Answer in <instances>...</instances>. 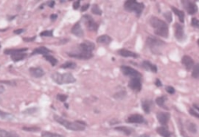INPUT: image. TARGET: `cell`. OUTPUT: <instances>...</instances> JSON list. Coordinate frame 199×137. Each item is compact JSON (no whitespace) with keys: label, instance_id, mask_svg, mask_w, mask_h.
I'll list each match as a JSON object with an SVG mask.
<instances>
[{"label":"cell","instance_id":"cell-1","mask_svg":"<svg viewBox=\"0 0 199 137\" xmlns=\"http://www.w3.org/2000/svg\"><path fill=\"white\" fill-rule=\"evenodd\" d=\"M149 22L154 28L156 34L162 38H167L169 36V27L167 23L156 16H152Z\"/></svg>","mask_w":199,"mask_h":137},{"label":"cell","instance_id":"cell-2","mask_svg":"<svg viewBox=\"0 0 199 137\" xmlns=\"http://www.w3.org/2000/svg\"><path fill=\"white\" fill-rule=\"evenodd\" d=\"M54 118L58 123L62 125L67 129H70L72 131H83L86 129V125H82L81 122H72L67 121L65 118L58 116V115H54Z\"/></svg>","mask_w":199,"mask_h":137},{"label":"cell","instance_id":"cell-3","mask_svg":"<svg viewBox=\"0 0 199 137\" xmlns=\"http://www.w3.org/2000/svg\"><path fill=\"white\" fill-rule=\"evenodd\" d=\"M51 78L54 83L59 85L67 84V83H73L76 82V79L71 73H55L51 75Z\"/></svg>","mask_w":199,"mask_h":137},{"label":"cell","instance_id":"cell-4","mask_svg":"<svg viewBox=\"0 0 199 137\" xmlns=\"http://www.w3.org/2000/svg\"><path fill=\"white\" fill-rule=\"evenodd\" d=\"M124 7L127 11L135 12L137 16H140L142 10H144V4L142 2H136L133 0L126 1L124 4Z\"/></svg>","mask_w":199,"mask_h":137},{"label":"cell","instance_id":"cell-5","mask_svg":"<svg viewBox=\"0 0 199 137\" xmlns=\"http://www.w3.org/2000/svg\"><path fill=\"white\" fill-rule=\"evenodd\" d=\"M146 44L153 53H155V54H159L160 53L159 51H160L161 48H162L165 45L166 43L164 42H162V40H159V39L150 36V37L147 38Z\"/></svg>","mask_w":199,"mask_h":137},{"label":"cell","instance_id":"cell-6","mask_svg":"<svg viewBox=\"0 0 199 137\" xmlns=\"http://www.w3.org/2000/svg\"><path fill=\"white\" fill-rule=\"evenodd\" d=\"M121 70L122 73L126 77H130L132 78H140L142 77V75L139 72L134 69L133 68L127 65H122L121 66Z\"/></svg>","mask_w":199,"mask_h":137},{"label":"cell","instance_id":"cell-7","mask_svg":"<svg viewBox=\"0 0 199 137\" xmlns=\"http://www.w3.org/2000/svg\"><path fill=\"white\" fill-rule=\"evenodd\" d=\"M83 19L84 20L85 24H86V27L89 30H93V31L97 30V29H98V24L93 20L92 16H89V15H84L83 16Z\"/></svg>","mask_w":199,"mask_h":137},{"label":"cell","instance_id":"cell-8","mask_svg":"<svg viewBox=\"0 0 199 137\" xmlns=\"http://www.w3.org/2000/svg\"><path fill=\"white\" fill-rule=\"evenodd\" d=\"M68 55H69V56H70V57L76 58V59H89L93 56V53H86L84 52V51H80V50L78 49H77V51H75V52L72 51V52L68 53Z\"/></svg>","mask_w":199,"mask_h":137},{"label":"cell","instance_id":"cell-9","mask_svg":"<svg viewBox=\"0 0 199 137\" xmlns=\"http://www.w3.org/2000/svg\"><path fill=\"white\" fill-rule=\"evenodd\" d=\"M77 49L86 53H92L93 51L95 49V45L93 42L86 41V42L80 44L78 46V48H77Z\"/></svg>","mask_w":199,"mask_h":137},{"label":"cell","instance_id":"cell-10","mask_svg":"<svg viewBox=\"0 0 199 137\" xmlns=\"http://www.w3.org/2000/svg\"><path fill=\"white\" fill-rule=\"evenodd\" d=\"M128 86L134 91L139 92L142 90V82L140 78H132L128 83Z\"/></svg>","mask_w":199,"mask_h":137},{"label":"cell","instance_id":"cell-11","mask_svg":"<svg viewBox=\"0 0 199 137\" xmlns=\"http://www.w3.org/2000/svg\"><path fill=\"white\" fill-rule=\"evenodd\" d=\"M174 29H175V38L177 41L179 42H182L185 39V34L184 31L183 26L180 25L179 24H175L174 26Z\"/></svg>","mask_w":199,"mask_h":137},{"label":"cell","instance_id":"cell-12","mask_svg":"<svg viewBox=\"0 0 199 137\" xmlns=\"http://www.w3.org/2000/svg\"><path fill=\"white\" fill-rule=\"evenodd\" d=\"M182 3L184 4V8L186 9L189 14H195L197 12V7L196 6V4L194 3V2H190V1H183Z\"/></svg>","mask_w":199,"mask_h":137},{"label":"cell","instance_id":"cell-13","mask_svg":"<svg viewBox=\"0 0 199 137\" xmlns=\"http://www.w3.org/2000/svg\"><path fill=\"white\" fill-rule=\"evenodd\" d=\"M156 116H157V119L159 122L162 126H166L169 122L171 115L167 112H158Z\"/></svg>","mask_w":199,"mask_h":137},{"label":"cell","instance_id":"cell-14","mask_svg":"<svg viewBox=\"0 0 199 137\" xmlns=\"http://www.w3.org/2000/svg\"><path fill=\"white\" fill-rule=\"evenodd\" d=\"M29 72L32 77H35V78H41L45 75V72L43 69L39 67H31L29 69Z\"/></svg>","mask_w":199,"mask_h":137},{"label":"cell","instance_id":"cell-15","mask_svg":"<svg viewBox=\"0 0 199 137\" xmlns=\"http://www.w3.org/2000/svg\"><path fill=\"white\" fill-rule=\"evenodd\" d=\"M145 122L143 116L139 114H135V115H132L131 116H129L127 119V122L128 123H143Z\"/></svg>","mask_w":199,"mask_h":137},{"label":"cell","instance_id":"cell-16","mask_svg":"<svg viewBox=\"0 0 199 137\" xmlns=\"http://www.w3.org/2000/svg\"><path fill=\"white\" fill-rule=\"evenodd\" d=\"M182 63L184 64V65L185 66L186 69L188 71H190L191 68L194 67V62L189 55H184L182 59Z\"/></svg>","mask_w":199,"mask_h":137},{"label":"cell","instance_id":"cell-17","mask_svg":"<svg viewBox=\"0 0 199 137\" xmlns=\"http://www.w3.org/2000/svg\"><path fill=\"white\" fill-rule=\"evenodd\" d=\"M72 33H73L74 35L77 36L79 38H82L83 35H84V33H83V30L82 29L81 26H80V23H76L75 25L72 27Z\"/></svg>","mask_w":199,"mask_h":137},{"label":"cell","instance_id":"cell-18","mask_svg":"<svg viewBox=\"0 0 199 137\" xmlns=\"http://www.w3.org/2000/svg\"><path fill=\"white\" fill-rule=\"evenodd\" d=\"M118 54H119L120 55L122 56V57H124V58L131 57V58H134V59H137V58L139 57V55L138 54L133 52V51H128V50L127 49H120L119 51H118Z\"/></svg>","mask_w":199,"mask_h":137},{"label":"cell","instance_id":"cell-19","mask_svg":"<svg viewBox=\"0 0 199 137\" xmlns=\"http://www.w3.org/2000/svg\"><path fill=\"white\" fill-rule=\"evenodd\" d=\"M142 66L145 68V70L151 71L153 73H156L157 72V66L154 64L151 63L149 61H143L142 62Z\"/></svg>","mask_w":199,"mask_h":137},{"label":"cell","instance_id":"cell-20","mask_svg":"<svg viewBox=\"0 0 199 137\" xmlns=\"http://www.w3.org/2000/svg\"><path fill=\"white\" fill-rule=\"evenodd\" d=\"M156 131H157L158 133L162 137H171V133L170 132V131L168 130L167 128L163 127V126H160V127H158L156 129Z\"/></svg>","mask_w":199,"mask_h":137},{"label":"cell","instance_id":"cell-21","mask_svg":"<svg viewBox=\"0 0 199 137\" xmlns=\"http://www.w3.org/2000/svg\"><path fill=\"white\" fill-rule=\"evenodd\" d=\"M50 52H51V51L47 48H45V47H39V48H36L33 51V52L31 53V55H34L36 54H41L44 55H46Z\"/></svg>","mask_w":199,"mask_h":137},{"label":"cell","instance_id":"cell-22","mask_svg":"<svg viewBox=\"0 0 199 137\" xmlns=\"http://www.w3.org/2000/svg\"><path fill=\"white\" fill-rule=\"evenodd\" d=\"M97 43L108 45V44H110V42H111V38H110V36L104 34V35H101V36H100V37L97 38Z\"/></svg>","mask_w":199,"mask_h":137},{"label":"cell","instance_id":"cell-23","mask_svg":"<svg viewBox=\"0 0 199 137\" xmlns=\"http://www.w3.org/2000/svg\"><path fill=\"white\" fill-rule=\"evenodd\" d=\"M151 106H152V101L149 100H145L142 102V108L143 109L144 112L146 114H149L151 110Z\"/></svg>","mask_w":199,"mask_h":137},{"label":"cell","instance_id":"cell-24","mask_svg":"<svg viewBox=\"0 0 199 137\" xmlns=\"http://www.w3.org/2000/svg\"><path fill=\"white\" fill-rule=\"evenodd\" d=\"M27 48H19V49H6L5 50L4 53L6 55H13L19 54V53H24V51H27Z\"/></svg>","mask_w":199,"mask_h":137},{"label":"cell","instance_id":"cell-25","mask_svg":"<svg viewBox=\"0 0 199 137\" xmlns=\"http://www.w3.org/2000/svg\"><path fill=\"white\" fill-rule=\"evenodd\" d=\"M115 129L117 131H119V132H123V133L128 135H131L132 133V131H133V129L129 127H127V126H118V127H115Z\"/></svg>","mask_w":199,"mask_h":137},{"label":"cell","instance_id":"cell-26","mask_svg":"<svg viewBox=\"0 0 199 137\" xmlns=\"http://www.w3.org/2000/svg\"><path fill=\"white\" fill-rule=\"evenodd\" d=\"M0 137H18V135L13 132H8L5 129H0Z\"/></svg>","mask_w":199,"mask_h":137},{"label":"cell","instance_id":"cell-27","mask_svg":"<svg viewBox=\"0 0 199 137\" xmlns=\"http://www.w3.org/2000/svg\"><path fill=\"white\" fill-rule=\"evenodd\" d=\"M171 9H172V10L174 11V13L178 16L179 20L180 21V23L184 22V13L183 11H180V10H177L175 7H171Z\"/></svg>","mask_w":199,"mask_h":137},{"label":"cell","instance_id":"cell-28","mask_svg":"<svg viewBox=\"0 0 199 137\" xmlns=\"http://www.w3.org/2000/svg\"><path fill=\"white\" fill-rule=\"evenodd\" d=\"M27 57V55L24 54V53H19V54L13 55L11 56L12 60L14 61V62H19V61L23 60L25 58Z\"/></svg>","mask_w":199,"mask_h":137},{"label":"cell","instance_id":"cell-29","mask_svg":"<svg viewBox=\"0 0 199 137\" xmlns=\"http://www.w3.org/2000/svg\"><path fill=\"white\" fill-rule=\"evenodd\" d=\"M165 101H166V97H159L156 98V104L161 108H163L165 109H167V108L165 107Z\"/></svg>","mask_w":199,"mask_h":137},{"label":"cell","instance_id":"cell-30","mask_svg":"<svg viewBox=\"0 0 199 137\" xmlns=\"http://www.w3.org/2000/svg\"><path fill=\"white\" fill-rule=\"evenodd\" d=\"M76 67V64L73 62H66L61 65V68H75Z\"/></svg>","mask_w":199,"mask_h":137},{"label":"cell","instance_id":"cell-31","mask_svg":"<svg viewBox=\"0 0 199 137\" xmlns=\"http://www.w3.org/2000/svg\"><path fill=\"white\" fill-rule=\"evenodd\" d=\"M187 127H188V130L189 132H192V133H196L197 132V126H196V125L194 123L188 122V124H187Z\"/></svg>","mask_w":199,"mask_h":137},{"label":"cell","instance_id":"cell-32","mask_svg":"<svg viewBox=\"0 0 199 137\" xmlns=\"http://www.w3.org/2000/svg\"><path fill=\"white\" fill-rule=\"evenodd\" d=\"M44 57H45V59H46L47 61H48V62L51 64L52 66H54V65H56V64L58 63V60L54 57V56L46 55H45Z\"/></svg>","mask_w":199,"mask_h":137},{"label":"cell","instance_id":"cell-33","mask_svg":"<svg viewBox=\"0 0 199 137\" xmlns=\"http://www.w3.org/2000/svg\"><path fill=\"white\" fill-rule=\"evenodd\" d=\"M42 137H64L63 135H59V134L57 133H53V132H47V131H45L41 133Z\"/></svg>","mask_w":199,"mask_h":137},{"label":"cell","instance_id":"cell-34","mask_svg":"<svg viewBox=\"0 0 199 137\" xmlns=\"http://www.w3.org/2000/svg\"><path fill=\"white\" fill-rule=\"evenodd\" d=\"M91 11H92V13H93V14H96V15L102 14V10L100 9V7H99L98 5H97V4H94V5L93 6Z\"/></svg>","mask_w":199,"mask_h":137},{"label":"cell","instance_id":"cell-35","mask_svg":"<svg viewBox=\"0 0 199 137\" xmlns=\"http://www.w3.org/2000/svg\"><path fill=\"white\" fill-rule=\"evenodd\" d=\"M199 77V65L196 64L195 66L193 68V72H192V77L194 78L197 79Z\"/></svg>","mask_w":199,"mask_h":137},{"label":"cell","instance_id":"cell-36","mask_svg":"<svg viewBox=\"0 0 199 137\" xmlns=\"http://www.w3.org/2000/svg\"><path fill=\"white\" fill-rule=\"evenodd\" d=\"M125 96H126V92L125 91H121V92L115 94V95H114V97H115V98H116L117 100H122V99L124 98Z\"/></svg>","mask_w":199,"mask_h":137},{"label":"cell","instance_id":"cell-37","mask_svg":"<svg viewBox=\"0 0 199 137\" xmlns=\"http://www.w3.org/2000/svg\"><path fill=\"white\" fill-rule=\"evenodd\" d=\"M40 36H41V37H52L53 30H44L40 33Z\"/></svg>","mask_w":199,"mask_h":137},{"label":"cell","instance_id":"cell-38","mask_svg":"<svg viewBox=\"0 0 199 137\" xmlns=\"http://www.w3.org/2000/svg\"><path fill=\"white\" fill-rule=\"evenodd\" d=\"M67 98H68V96L65 95V94H58L57 95V99H58V100H60V101H62V102H65V100H67Z\"/></svg>","mask_w":199,"mask_h":137},{"label":"cell","instance_id":"cell-39","mask_svg":"<svg viewBox=\"0 0 199 137\" xmlns=\"http://www.w3.org/2000/svg\"><path fill=\"white\" fill-rule=\"evenodd\" d=\"M191 26L194 27H196V28H198L199 27V22L197 18L194 17L191 19Z\"/></svg>","mask_w":199,"mask_h":137},{"label":"cell","instance_id":"cell-40","mask_svg":"<svg viewBox=\"0 0 199 137\" xmlns=\"http://www.w3.org/2000/svg\"><path fill=\"white\" fill-rule=\"evenodd\" d=\"M23 129L27 131V132H37L38 130H40V129L37 127H24Z\"/></svg>","mask_w":199,"mask_h":137},{"label":"cell","instance_id":"cell-41","mask_svg":"<svg viewBox=\"0 0 199 137\" xmlns=\"http://www.w3.org/2000/svg\"><path fill=\"white\" fill-rule=\"evenodd\" d=\"M163 16L169 23H171V21H172V15H171V13H170V12H166L163 14Z\"/></svg>","mask_w":199,"mask_h":137},{"label":"cell","instance_id":"cell-42","mask_svg":"<svg viewBox=\"0 0 199 137\" xmlns=\"http://www.w3.org/2000/svg\"><path fill=\"white\" fill-rule=\"evenodd\" d=\"M9 117H12V115H10V114L6 113V112H2V111L0 110V118H9Z\"/></svg>","mask_w":199,"mask_h":137},{"label":"cell","instance_id":"cell-43","mask_svg":"<svg viewBox=\"0 0 199 137\" xmlns=\"http://www.w3.org/2000/svg\"><path fill=\"white\" fill-rule=\"evenodd\" d=\"M166 91H167L170 94H174V93H175V90H174V88L171 86H167V87H166Z\"/></svg>","mask_w":199,"mask_h":137},{"label":"cell","instance_id":"cell-44","mask_svg":"<svg viewBox=\"0 0 199 137\" xmlns=\"http://www.w3.org/2000/svg\"><path fill=\"white\" fill-rule=\"evenodd\" d=\"M189 112L190 114H191V115H193V116L196 117L197 118H199V115H198V112H197V111H194V109H190L189 110Z\"/></svg>","mask_w":199,"mask_h":137},{"label":"cell","instance_id":"cell-45","mask_svg":"<svg viewBox=\"0 0 199 137\" xmlns=\"http://www.w3.org/2000/svg\"><path fill=\"white\" fill-rule=\"evenodd\" d=\"M80 7V1H76L73 3V9L74 10H78Z\"/></svg>","mask_w":199,"mask_h":137},{"label":"cell","instance_id":"cell-46","mask_svg":"<svg viewBox=\"0 0 199 137\" xmlns=\"http://www.w3.org/2000/svg\"><path fill=\"white\" fill-rule=\"evenodd\" d=\"M89 4H85V5H83V7H81V11H82V12L86 11V10H88V8H89Z\"/></svg>","mask_w":199,"mask_h":137},{"label":"cell","instance_id":"cell-47","mask_svg":"<svg viewBox=\"0 0 199 137\" xmlns=\"http://www.w3.org/2000/svg\"><path fill=\"white\" fill-rule=\"evenodd\" d=\"M24 31V29H18V30H14V33H16V34H19V33H23Z\"/></svg>","mask_w":199,"mask_h":137},{"label":"cell","instance_id":"cell-48","mask_svg":"<svg viewBox=\"0 0 199 137\" xmlns=\"http://www.w3.org/2000/svg\"><path fill=\"white\" fill-rule=\"evenodd\" d=\"M35 38L36 37H33L31 38H24V41H25V42H33L34 40H35Z\"/></svg>","mask_w":199,"mask_h":137},{"label":"cell","instance_id":"cell-49","mask_svg":"<svg viewBox=\"0 0 199 137\" xmlns=\"http://www.w3.org/2000/svg\"><path fill=\"white\" fill-rule=\"evenodd\" d=\"M155 84H156L157 86H162V83H161L160 80H159V79H157V80H156V82H155Z\"/></svg>","mask_w":199,"mask_h":137},{"label":"cell","instance_id":"cell-50","mask_svg":"<svg viewBox=\"0 0 199 137\" xmlns=\"http://www.w3.org/2000/svg\"><path fill=\"white\" fill-rule=\"evenodd\" d=\"M55 2H54V1H51V2H48V6H49V7H51V8H53L54 7V5Z\"/></svg>","mask_w":199,"mask_h":137},{"label":"cell","instance_id":"cell-51","mask_svg":"<svg viewBox=\"0 0 199 137\" xmlns=\"http://www.w3.org/2000/svg\"><path fill=\"white\" fill-rule=\"evenodd\" d=\"M57 17H58V16L56 14L51 15V19L52 20H56V19H57Z\"/></svg>","mask_w":199,"mask_h":137},{"label":"cell","instance_id":"cell-52","mask_svg":"<svg viewBox=\"0 0 199 137\" xmlns=\"http://www.w3.org/2000/svg\"><path fill=\"white\" fill-rule=\"evenodd\" d=\"M139 137H150V136L149 135H147V134H142V135H139Z\"/></svg>","mask_w":199,"mask_h":137}]
</instances>
